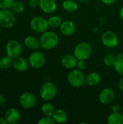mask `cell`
<instances>
[{
  "instance_id": "6",
  "label": "cell",
  "mask_w": 123,
  "mask_h": 124,
  "mask_svg": "<svg viewBox=\"0 0 123 124\" xmlns=\"http://www.w3.org/2000/svg\"><path fill=\"white\" fill-rule=\"evenodd\" d=\"M30 28L37 33H43L49 28L48 20L41 16H36L30 21Z\"/></svg>"
},
{
  "instance_id": "21",
  "label": "cell",
  "mask_w": 123,
  "mask_h": 124,
  "mask_svg": "<svg viewBox=\"0 0 123 124\" xmlns=\"http://www.w3.org/2000/svg\"><path fill=\"white\" fill-rule=\"evenodd\" d=\"M109 124H123V115L120 112H112L107 118Z\"/></svg>"
},
{
  "instance_id": "11",
  "label": "cell",
  "mask_w": 123,
  "mask_h": 124,
  "mask_svg": "<svg viewBox=\"0 0 123 124\" xmlns=\"http://www.w3.org/2000/svg\"><path fill=\"white\" fill-rule=\"evenodd\" d=\"M115 97V92L111 88H104L99 94V100L101 104L108 105L110 104Z\"/></svg>"
},
{
  "instance_id": "3",
  "label": "cell",
  "mask_w": 123,
  "mask_h": 124,
  "mask_svg": "<svg viewBox=\"0 0 123 124\" xmlns=\"http://www.w3.org/2000/svg\"><path fill=\"white\" fill-rule=\"evenodd\" d=\"M58 92L57 86L51 81L44 83L39 91V95L41 98L44 101H51L54 100Z\"/></svg>"
},
{
  "instance_id": "18",
  "label": "cell",
  "mask_w": 123,
  "mask_h": 124,
  "mask_svg": "<svg viewBox=\"0 0 123 124\" xmlns=\"http://www.w3.org/2000/svg\"><path fill=\"white\" fill-rule=\"evenodd\" d=\"M24 44L27 48L32 50H36L41 46L39 40L33 36H26L24 39Z\"/></svg>"
},
{
  "instance_id": "27",
  "label": "cell",
  "mask_w": 123,
  "mask_h": 124,
  "mask_svg": "<svg viewBox=\"0 0 123 124\" xmlns=\"http://www.w3.org/2000/svg\"><path fill=\"white\" fill-rule=\"evenodd\" d=\"M115 58H116V57H115L113 54H108L106 56H104V60H103L104 64L107 67L114 66L115 62Z\"/></svg>"
},
{
  "instance_id": "30",
  "label": "cell",
  "mask_w": 123,
  "mask_h": 124,
  "mask_svg": "<svg viewBox=\"0 0 123 124\" xmlns=\"http://www.w3.org/2000/svg\"><path fill=\"white\" fill-rule=\"evenodd\" d=\"M77 67L79 70H83L86 68L87 67V62L86 60H78V63H77Z\"/></svg>"
},
{
  "instance_id": "35",
  "label": "cell",
  "mask_w": 123,
  "mask_h": 124,
  "mask_svg": "<svg viewBox=\"0 0 123 124\" xmlns=\"http://www.w3.org/2000/svg\"><path fill=\"white\" fill-rule=\"evenodd\" d=\"M118 86H119V89L123 92V78L120 80L119 83H118Z\"/></svg>"
},
{
  "instance_id": "19",
  "label": "cell",
  "mask_w": 123,
  "mask_h": 124,
  "mask_svg": "<svg viewBox=\"0 0 123 124\" xmlns=\"http://www.w3.org/2000/svg\"><path fill=\"white\" fill-rule=\"evenodd\" d=\"M56 124H63L67 121L68 116L65 110L62 109H59L54 111L51 116Z\"/></svg>"
},
{
  "instance_id": "26",
  "label": "cell",
  "mask_w": 123,
  "mask_h": 124,
  "mask_svg": "<svg viewBox=\"0 0 123 124\" xmlns=\"http://www.w3.org/2000/svg\"><path fill=\"white\" fill-rule=\"evenodd\" d=\"M25 4L20 1H14L11 6L12 12L15 13H21L25 10Z\"/></svg>"
},
{
  "instance_id": "2",
  "label": "cell",
  "mask_w": 123,
  "mask_h": 124,
  "mask_svg": "<svg viewBox=\"0 0 123 124\" xmlns=\"http://www.w3.org/2000/svg\"><path fill=\"white\" fill-rule=\"evenodd\" d=\"M68 84L74 88H80L86 84V76L82 70L78 69H72L67 76Z\"/></svg>"
},
{
  "instance_id": "7",
  "label": "cell",
  "mask_w": 123,
  "mask_h": 124,
  "mask_svg": "<svg viewBox=\"0 0 123 124\" xmlns=\"http://www.w3.org/2000/svg\"><path fill=\"white\" fill-rule=\"evenodd\" d=\"M5 51L7 55L9 56L12 59L20 56L22 52V46L20 41L15 39L9 40L5 46Z\"/></svg>"
},
{
  "instance_id": "22",
  "label": "cell",
  "mask_w": 123,
  "mask_h": 124,
  "mask_svg": "<svg viewBox=\"0 0 123 124\" xmlns=\"http://www.w3.org/2000/svg\"><path fill=\"white\" fill-rule=\"evenodd\" d=\"M114 68L118 74L123 76V52L120 53L116 57Z\"/></svg>"
},
{
  "instance_id": "14",
  "label": "cell",
  "mask_w": 123,
  "mask_h": 124,
  "mask_svg": "<svg viewBox=\"0 0 123 124\" xmlns=\"http://www.w3.org/2000/svg\"><path fill=\"white\" fill-rule=\"evenodd\" d=\"M59 31L62 35L70 36L75 33V25L72 21L70 20H66L65 21H62L61 25L59 26Z\"/></svg>"
},
{
  "instance_id": "20",
  "label": "cell",
  "mask_w": 123,
  "mask_h": 124,
  "mask_svg": "<svg viewBox=\"0 0 123 124\" xmlns=\"http://www.w3.org/2000/svg\"><path fill=\"white\" fill-rule=\"evenodd\" d=\"M62 7L68 12H74L78 9V4L75 0H65L62 1Z\"/></svg>"
},
{
  "instance_id": "38",
  "label": "cell",
  "mask_w": 123,
  "mask_h": 124,
  "mask_svg": "<svg viewBox=\"0 0 123 124\" xmlns=\"http://www.w3.org/2000/svg\"><path fill=\"white\" fill-rule=\"evenodd\" d=\"M77 1H80V2H86L88 0H75Z\"/></svg>"
},
{
  "instance_id": "9",
  "label": "cell",
  "mask_w": 123,
  "mask_h": 124,
  "mask_svg": "<svg viewBox=\"0 0 123 124\" xmlns=\"http://www.w3.org/2000/svg\"><path fill=\"white\" fill-rule=\"evenodd\" d=\"M19 103L20 106L26 110L33 108L36 103V96L29 92H23L19 97Z\"/></svg>"
},
{
  "instance_id": "10",
  "label": "cell",
  "mask_w": 123,
  "mask_h": 124,
  "mask_svg": "<svg viewBox=\"0 0 123 124\" xmlns=\"http://www.w3.org/2000/svg\"><path fill=\"white\" fill-rule=\"evenodd\" d=\"M101 42L107 48H114L118 44V36L112 31H106L101 35Z\"/></svg>"
},
{
  "instance_id": "8",
  "label": "cell",
  "mask_w": 123,
  "mask_h": 124,
  "mask_svg": "<svg viewBox=\"0 0 123 124\" xmlns=\"http://www.w3.org/2000/svg\"><path fill=\"white\" fill-rule=\"evenodd\" d=\"M29 65L34 68L38 69L43 66L46 62V57L43 52L40 51H35L32 52L28 57Z\"/></svg>"
},
{
  "instance_id": "5",
  "label": "cell",
  "mask_w": 123,
  "mask_h": 124,
  "mask_svg": "<svg viewBox=\"0 0 123 124\" xmlns=\"http://www.w3.org/2000/svg\"><path fill=\"white\" fill-rule=\"evenodd\" d=\"M15 16L9 9H0V26L4 28H11L15 24Z\"/></svg>"
},
{
  "instance_id": "23",
  "label": "cell",
  "mask_w": 123,
  "mask_h": 124,
  "mask_svg": "<svg viewBox=\"0 0 123 124\" xmlns=\"http://www.w3.org/2000/svg\"><path fill=\"white\" fill-rule=\"evenodd\" d=\"M13 59L8 55L4 56L0 59V68L1 70H8L12 66Z\"/></svg>"
},
{
  "instance_id": "4",
  "label": "cell",
  "mask_w": 123,
  "mask_h": 124,
  "mask_svg": "<svg viewBox=\"0 0 123 124\" xmlns=\"http://www.w3.org/2000/svg\"><path fill=\"white\" fill-rule=\"evenodd\" d=\"M92 54V46L91 44L86 41H82L78 43L74 49L73 54L76 58L80 60H88Z\"/></svg>"
},
{
  "instance_id": "16",
  "label": "cell",
  "mask_w": 123,
  "mask_h": 124,
  "mask_svg": "<svg viewBox=\"0 0 123 124\" xmlns=\"http://www.w3.org/2000/svg\"><path fill=\"white\" fill-rule=\"evenodd\" d=\"M78 60L74 54H67L62 57L61 64L67 69H73L77 66Z\"/></svg>"
},
{
  "instance_id": "13",
  "label": "cell",
  "mask_w": 123,
  "mask_h": 124,
  "mask_svg": "<svg viewBox=\"0 0 123 124\" xmlns=\"http://www.w3.org/2000/svg\"><path fill=\"white\" fill-rule=\"evenodd\" d=\"M38 7L42 12L51 14L57 9V3L56 0H39Z\"/></svg>"
},
{
  "instance_id": "36",
  "label": "cell",
  "mask_w": 123,
  "mask_h": 124,
  "mask_svg": "<svg viewBox=\"0 0 123 124\" xmlns=\"http://www.w3.org/2000/svg\"><path fill=\"white\" fill-rule=\"evenodd\" d=\"M119 15H120V17L121 18V20H123V5L121 7L120 9V12H119Z\"/></svg>"
},
{
  "instance_id": "1",
  "label": "cell",
  "mask_w": 123,
  "mask_h": 124,
  "mask_svg": "<svg viewBox=\"0 0 123 124\" xmlns=\"http://www.w3.org/2000/svg\"><path fill=\"white\" fill-rule=\"evenodd\" d=\"M59 36L53 31H46L43 33L39 39L40 46L45 50H50L54 49L59 44Z\"/></svg>"
},
{
  "instance_id": "37",
  "label": "cell",
  "mask_w": 123,
  "mask_h": 124,
  "mask_svg": "<svg viewBox=\"0 0 123 124\" xmlns=\"http://www.w3.org/2000/svg\"><path fill=\"white\" fill-rule=\"evenodd\" d=\"M0 124H7L6 120H5V118H2L1 116H0Z\"/></svg>"
},
{
  "instance_id": "32",
  "label": "cell",
  "mask_w": 123,
  "mask_h": 124,
  "mask_svg": "<svg viewBox=\"0 0 123 124\" xmlns=\"http://www.w3.org/2000/svg\"><path fill=\"white\" fill-rule=\"evenodd\" d=\"M112 112H120L121 110V107L119 105H114L112 108Z\"/></svg>"
},
{
  "instance_id": "33",
  "label": "cell",
  "mask_w": 123,
  "mask_h": 124,
  "mask_svg": "<svg viewBox=\"0 0 123 124\" xmlns=\"http://www.w3.org/2000/svg\"><path fill=\"white\" fill-rule=\"evenodd\" d=\"M101 2L106 5H110V4H114L117 0H101Z\"/></svg>"
},
{
  "instance_id": "17",
  "label": "cell",
  "mask_w": 123,
  "mask_h": 124,
  "mask_svg": "<svg viewBox=\"0 0 123 124\" xmlns=\"http://www.w3.org/2000/svg\"><path fill=\"white\" fill-rule=\"evenodd\" d=\"M101 81V76L97 72H91L86 76V84L89 86L98 85Z\"/></svg>"
},
{
  "instance_id": "31",
  "label": "cell",
  "mask_w": 123,
  "mask_h": 124,
  "mask_svg": "<svg viewBox=\"0 0 123 124\" xmlns=\"http://www.w3.org/2000/svg\"><path fill=\"white\" fill-rule=\"evenodd\" d=\"M39 4V0H28V5L30 7L34 9Z\"/></svg>"
},
{
  "instance_id": "24",
  "label": "cell",
  "mask_w": 123,
  "mask_h": 124,
  "mask_svg": "<svg viewBox=\"0 0 123 124\" xmlns=\"http://www.w3.org/2000/svg\"><path fill=\"white\" fill-rule=\"evenodd\" d=\"M54 111V107L50 102H46L41 107V113L45 116H52Z\"/></svg>"
},
{
  "instance_id": "34",
  "label": "cell",
  "mask_w": 123,
  "mask_h": 124,
  "mask_svg": "<svg viewBox=\"0 0 123 124\" xmlns=\"http://www.w3.org/2000/svg\"><path fill=\"white\" fill-rule=\"evenodd\" d=\"M5 102H6L5 97L1 94H0V108L2 107L5 104Z\"/></svg>"
},
{
  "instance_id": "12",
  "label": "cell",
  "mask_w": 123,
  "mask_h": 124,
  "mask_svg": "<svg viewBox=\"0 0 123 124\" xmlns=\"http://www.w3.org/2000/svg\"><path fill=\"white\" fill-rule=\"evenodd\" d=\"M4 118L7 124H17L20 120V113L17 108H10L6 111Z\"/></svg>"
},
{
  "instance_id": "25",
  "label": "cell",
  "mask_w": 123,
  "mask_h": 124,
  "mask_svg": "<svg viewBox=\"0 0 123 124\" xmlns=\"http://www.w3.org/2000/svg\"><path fill=\"white\" fill-rule=\"evenodd\" d=\"M62 23V18L60 17L57 16V15H53V16L50 17L48 19L49 26L50 28H59V26L61 25Z\"/></svg>"
},
{
  "instance_id": "28",
  "label": "cell",
  "mask_w": 123,
  "mask_h": 124,
  "mask_svg": "<svg viewBox=\"0 0 123 124\" xmlns=\"http://www.w3.org/2000/svg\"><path fill=\"white\" fill-rule=\"evenodd\" d=\"M55 121H54L51 116H45L40 118L38 121V124H55Z\"/></svg>"
},
{
  "instance_id": "29",
  "label": "cell",
  "mask_w": 123,
  "mask_h": 124,
  "mask_svg": "<svg viewBox=\"0 0 123 124\" xmlns=\"http://www.w3.org/2000/svg\"><path fill=\"white\" fill-rule=\"evenodd\" d=\"M14 0H0V9H9Z\"/></svg>"
},
{
  "instance_id": "15",
  "label": "cell",
  "mask_w": 123,
  "mask_h": 124,
  "mask_svg": "<svg viewBox=\"0 0 123 124\" xmlns=\"http://www.w3.org/2000/svg\"><path fill=\"white\" fill-rule=\"evenodd\" d=\"M28 66H29L28 60H27L25 57L19 56L13 59L12 67L15 70L18 72L25 71L28 68Z\"/></svg>"
}]
</instances>
